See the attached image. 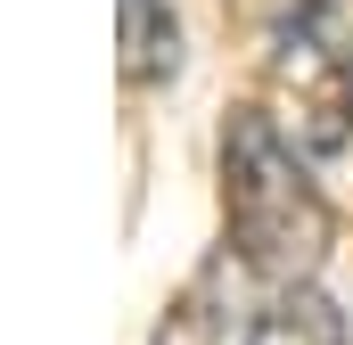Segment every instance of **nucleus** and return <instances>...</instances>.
I'll return each mask as SVG.
<instances>
[{"mask_svg":"<svg viewBox=\"0 0 353 345\" xmlns=\"http://www.w3.org/2000/svg\"><path fill=\"white\" fill-rule=\"evenodd\" d=\"M222 239L255 263L263 288H312L337 247V214L312 181V157L263 107L222 115Z\"/></svg>","mask_w":353,"mask_h":345,"instance_id":"1","label":"nucleus"},{"mask_svg":"<svg viewBox=\"0 0 353 345\" xmlns=\"http://www.w3.org/2000/svg\"><path fill=\"white\" fill-rule=\"evenodd\" d=\"M263 115L304 157L353 148V0H279L263 25Z\"/></svg>","mask_w":353,"mask_h":345,"instance_id":"2","label":"nucleus"},{"mask_svg":"<svg viewBox=\"0 0 353 345\" xmlns=\"http://www.w3.org/2000/svg\"><path fill=\"white\" fill-rule=\"evenodd\" d=\"M263 329H271L263 279H255V263L222 239V247H214V255L165 296L148 345H263Z\"/></svg>","mask_w":353,"mask_h":345,"instance_id":"3","label":"nucleus"},{"mask_svg":"<svg viewBox=\"0 0 353 345\" xmlns=\"http://www.w3.org/2000/svg\"><path fill=\"white\" fill-rule=\"evenodd\" d=\"M115 66H123V83L132 90H165L181 75V17L173 0H123L115 8Z\"/></svg>","mask_w":353,"mask_h":345,"instance_id":"4","label":"nucleus"},{"mask_svg":"<svg viewBox=\"0 0 353 345\" xmlns=\"http://www.w3.org/2000/svg\"><path fill=\"white\" fill-rule=\"evenodd\" d=\"M263 345H345V313H337L321 288H279Z\"/></svg>","mask_w":353,"mask_h":345,"instance_id":"5","label":"nucleus"}]
</instances>
